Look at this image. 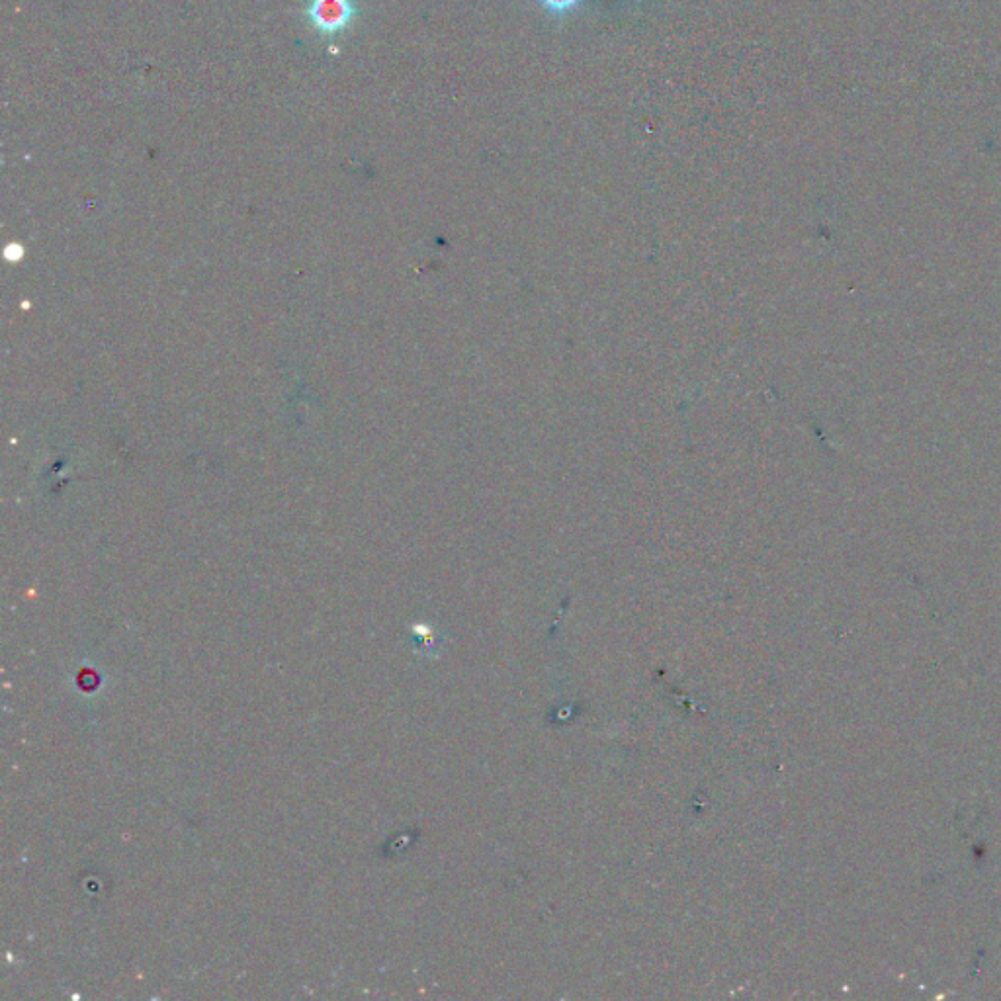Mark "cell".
Instances as JSON below:
<instances>
[{"label": "cell", "instance_id": "1", "mask_svg": "<svg viewBox=\"0 0 1001 1001\" xmlns=\"http://www.w3.org/2000/svg\"><path fill=\"white\" fill-rule=\"evenodd\" d=\"M354 8L350 0H311L307 16L313 26L325 34H335L347 28L352 20Z\"/></svg>", "mask_w": 1001, "mask_h": 1001}, {"label": "cell", "instance_id": "2", "mask_svg": "<svg viewBox=\"0 0 1001 1001\" xmlns=\"http://www.w3.org/2000/svg\"><path fill=\"white\" fill-rule=\"evenodd\" d=\"M544 8V12L552 18H564L571 14L583 0H538Z\"/></svg>", "mask_w": 1001, "mask_h": 1001}]
</instances>
